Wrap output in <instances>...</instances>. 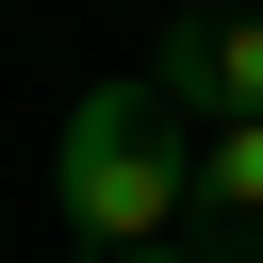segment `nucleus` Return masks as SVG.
Here are the masks:
<instances>
[{
    "mask_svg": "<svg viewBox=\"0 0 263 263\" xmlns=\"http://www.w3.org/2000/svg\"><path fill=\"white\" fill-rule=\"evenodd\" d=\"M49 197H66L82 247H164L197 214V148H181V115L148 82H82L66 132H49Z\"/></svg>",
    "mask_w": 263,
    "mask_h": 263,
    "instance_id": "f257e3e1",
    "label": "nucleus"
},
{
    "mask_svg": "<svg viewBox=\"0 0 263 263\" xmlns=\"http://www.w3.org/2000/svg\"><path fill=\"white\" fill-rule=\"evenodd\" d=\"M148 99H164V115H197V132H247V115H263V0L181 16V33L148 49Z\"/></svg>",
    "mask_w": 263,
    "mask_h": 263,
    "instance_id": "f03ea898",
    "label": "nucleus"
},
{
    "mask_svg": "<svg viewBox=\"0 0 263 263\" xmlns=\"http://www.w3.org/2000/svg\"><path fill=\"white\" fill-rule=\"evenodd\" d=\"M197 214H214L197 263H263V115L247 132H197Z\"/></svg>",
    "mask_w": 263,
    "mask_h": 263,
    "instance_id": "7ed1b4c3",
    "label": "nucleus"
},
{
    "mask_svg": "<svg viewBox=\"0 0 263 263\" xmlns=\"http://www.w3.org/2000/svg\"><path fill=\"white\" fill-rule=\"evenodd\" d=\"M99 263H197V247H181V230H164V247H99Z\"/></svg>",
    "mask_w": 263,
    "mask_h": 263,
    "instance_id": "20e7f679",
    "label": "nucleus"
}]
</instances>
